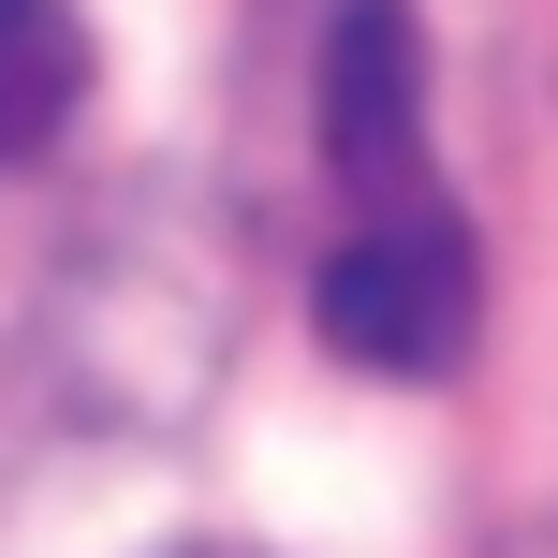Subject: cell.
Segmentation results:
<instances>
[{"mask_svg": "<svg viewBox=\"0 0 558 558\" xmlns=\"http://www.w3.org/2000/svg\"><path fill=\"white\" fill-rule=\"evenodd\" d=\"M324 177L353 206L441 192L426 177V15L412 0H338L324 15Z\"/></svg>", "mask_w": 558, "mask_h": 558, "instance_id": "7a4b0ae2", "label": "cell"}, {"mask_svg": "<svg viewBox=\"0 0 558 558\" xmlns=\"http://www.w3.org/2000/svg\"><path fill=\"white\" fill-rule=\"evenodd\" d=\"M308 324L324 353H353L367 383H456L485 338V251L441 192H397V206H353L324 265H308Z\"/></svg>", "mask_w": 558, "mask_h": 558, "instance_id": "6da1fadb", "label": "cell"}, {"mask_svg": "<svg viewBox=\"0 0 558 558\" xmlns=\"http://www.w3.org/2000/svg\"><path fill=\"white\" fill-rule=\"evenodd\" d=\"M500 558H558V544H500Z\"/></svg>", "mask_w": 558, "mask_h": 558, "instance_id": "277c9868", "label": "cell"}, {"mask_svg": "<svg viewBox=\"0 0 558 558\" xmlns=\"http://www.w3.org/2000/svg\"><path fill=\"white\" fill-rule=\"evenodd\" d=\"M88 15L74 0H0V162H45L88 104Z\"/></svg>", "mask_w": 558, "mask_h": 558, "instance_id": "3957f363", "label": "cell"}]
</instances>
